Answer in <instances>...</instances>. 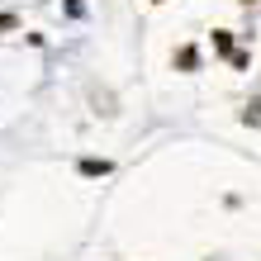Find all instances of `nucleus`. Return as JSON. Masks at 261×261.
<instances>
[{
	"mask_svg": "<svg viewBox=\"0 0 261 261\" xmlns=\"http://www.w3.org/2000/svg\"><path fill=\"white\" fill-rule=\"evenodd\" d=\"M76 171H81V176H110L114 162L110 157H81V162H76Z\"/></svg>",
	"mask_w": 261,
	"mask_h": 261,
	"instance_id": "nucleus-1",
	"label": "nucleus"
},
{
	"mask_svg": "<svg viewBox=\"0 0 261 261\" xmlns=\"http://www.w3.org/2000/svg\"><path fill=\"white\" fill-rule=\"evenodd\" d=\"M176 67H180V71H195V67H199V48H195V43L176 48Z\"/></svg>",
	"mask_w": 261,
	"mask_h": 261,
	"instance_id": "nucleus-2",
	"label": "nucleus"
},
{
	"mask_svg": "<svg viewBox=\"0 0 261 261\" xmlns=\"http://www.w3.org/2000/svg\"><path fill=\"white\" fill-rule=\"evenodd\" d=\"M214 53L233 57V34H228V29H214Z\"/></svg>",
	"mask_w": 261,
	"mask_h": 261,
	"instance_id": "nucleus-3",
	"label": "nucleus"
},
{
	"mask_svg": "<svg viewBox=\"0 0 261 261\" xmlns=\"http://www.w3.org/2000/svg\"><path fill=\"white\" fill-rule=\"evenodd\" d=\"M242 124H261V105H252V110L242 114Z\"/></svg>",
	"mask_w": 261,
	"mask_h": 261,
	"instance_id": "nucleus-4",
	"label": "nucleus"
},
{
	"mask_svg": "<svg viewBox=\"0 0 261 261\" xmlns=\"http://www.w3.org/2000/svg\"><path fill=\"white\" fill-rule=\"evenodd\" d=\"M19 19H14V14H0V34H5V29H14Z\"/></svg>",
	"mask_w": 261,
	"mask_h": 261,
	"instance_id": "nucleus-5",
	"label": "nucleus"
},
{
	"mask_svg": "<svg viewBox=\"0 0 261 261\" xmlns=\"http://www.w3.org/2000/svg\"><path fill=\"white\" fill-rule=\"evenodd\" d=\"M242 5H261V0H242Z\"/></svg>",
	"mask_w": 261,
	"mask_h": 261,
	"instance_id": "nucleus-6",
	"label": "nucleus"
},
{
	"mask_svg": "<svg viewBox=\"0 0 261 261\" xmlns=\"http://www.w3.org/2000/svg\"><path fill=\"white\" fill-rule=\"evenodd\" d=\"M152 5H162V0H152Z\"/></svg>",
	"mask_w": 261,
	"mask_h": 261,
	"instance_id": "nucleus-7",
	"label": "nucleus"
}]
</instances>
